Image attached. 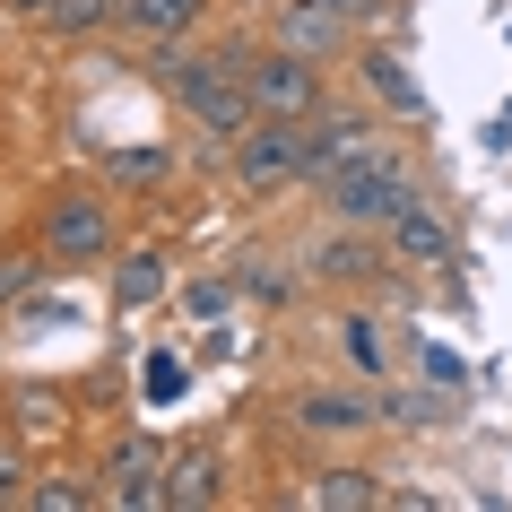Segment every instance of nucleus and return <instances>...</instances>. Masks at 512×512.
Wrapping results in <instances>:
<instances>
[{
    "label": "nucleus",
    "instance_id": "nucleus-1",
    "mask_svg": "<svg viewBox=\"0 0 512 512\" xmlns=\"http://www.w3.org/2000/svg\"><path fill=\"white\" fill-rule=\"evenodd\" d=\"M165 96H174L209 139H243L261 122L252 87H243V53H174L165 61Z\"/></svg>",
    "mask_w": 512,
    "mask_h": 512
},
{
    "label": "nucleus",
    "instance_id": "nucleus-2",
    "mask_svg": "<svg viewBox=\"0 0 512 512\" xmlns=\"http://www.w3.org/2000/svg\"><path fill=\"white\" fill-rule=\"evenodd\" d=\"M322 200H330V217H348V226H374V235H382V226H391V217L417 200V174H408L391 148H374V157H356L348 174H330Z\"/></svg>",
    "mask_w": 512,
    "mask_h": 512
},
{
    "label": "nucleus",
    "instance_id": "nucleus-3",
    "mask_svg": "<svg viewBox=\"0 0 512 512\" xmlns=\"http://www.w3.org/2000/svg\"><path fill=\"white\" fill-rule=\"evenodd\" d=\"M243 87H252V105L270 113V122H313V113H322V61L287 53V44L243 53Z\"/></svg>",
    "mask_w": 512,
    "mask_h": 512
},
{
    "label": "nucleus",
    "instance_id": "nucleus-4",
    "mask_svg": "<svg viewBox=\"0 0 512 512\" xmlns=\"http://www.w3.org/2000/svg\"><path fill=\"white\" fill-rule=\"evenodd\" d=\"M226 165H235V183L252 191V200L304 183V122H270V113H261L243 139H226Z\"/></svg>",
    "mask_w": 512,
    "mask_h": 512
},
{
    "label": "nucleus",
    "instance_id": "nucleus-5",
    "mask_svg": "<svg viewBox=\"0 0 512 512\" xmlns=\"http://www.w3.org/2000/svg\"><path fill=\"white\" fill-rule=\"evenodd\" d=\"M44 252L53 261H105L113 252V200H96V191H53L44 200Z\"/></svg>",
    "mask_w": 512,
    "mask_h": 512
},
{
    "label": "nucleus",
    "instance_id": "nucleus-6",
    "mask_svg": "<svg viewBox=\"0 0 512 512\" xmlns=\"http://www.w3.org/2000/svg\"><path fill=\"white\" fill-rule=\"evenodd\" d=\"M382 243H391V261H400V270H434V278L460 270V235L443 226V209H434L426 191H417V200L382 226Z\"/></svg>",
    "mask_w": 512,
    "mask_h": 512
},
{
    "label": "nucleus",
    "instance_id": "nucleus-7",
    "mask_svg": "<svg viewBox=\"0 0 512 512\" xmlns=\"http://www.w3.org/2000/svg\"><path fill=\"white\" fill-rule=\"evenodd\" d=\"M382 148V131L374 122H365V113H313V122H304V183H330V174H348L356 157H374Z\"/></svg>",
    "mask_w": 512,
    "mask_h": 512
},
{
    "label": "nucleus",
    "instance_id": "nucleus-8",
    "mask_svg": "<svg viewBox=\"0 0 512 512\" xmlns=\"http://www.w3.org/2000/svg\"><path fill=\"white\" fill-rule=\"evenodd\" d=\"M313 278H330V287H365V278H391L400 261H391V243L374 235V226H348L339 217V235H313Z\"/></svg>",
    "mask_w": 512,
    "mask_h": 512
},
{
    "label": "nucleus",
    "instance_id": "nucleus-9",
    "mask_svg": "<svg viewBox=\"0 0 512 512\" xmlns=\"http://www.w3.org/2000/svg\"><path fill=\"white\" fill-rule=\"evenodd\" d=\"M105 504H122V512H139V504H165V443L157 434H122L105 452V486H96Z\"/></svg>",
    "mask_w": 512,
    "mask_h": 512
},
{
    "label": "nucleus",
    "instance_id": "nucleus-10",
    "mask_svg": "<svg viewBox=\"0 0 512 512\" xmlns=\"http://www.w3.org/2000/svg\"><path fill=\"white\" fill-rule=\"evenodd\" d=\"M348 35H356L348 0H287V9H278V44H287V53L330 61V53H348Z\"/></svg>",
    "mask_w": 512,
    "mask_h": 512
},
{
    "label": "nucleus",
    "instance_id": "nucleus-11",
    "mask_svg": "<svg viewBox=\"0 0 512 512\" xmlns=\"http://www.w3.org/2000/svg\"><path fill=\"white\" fill-rule=\"evenodd\" d=\"M113 18H122L139 44H183V35L209 18V0H113Z\"/></svg>",
    "mask_w": 512,
    "mask_h": 512
},
{
    "label": "nucleus",
    "instance_id": "nucleus-12",
    "mask_svg": "<svg viewBox=\"0 0 512 512\" xmlns=\"http://www.w3.org/2000/svg\"><path fill=\"white\" fill-rule=\"evenodd\" d=\"M296 426L304 434H365L374 426V400H356L339 382H313V391H296Z\"/></svg>",
    "mask_w": 512,
    "mask_h": 512
},
{
    "label": "nucleus",
    "instance_id": "nucleus-13",
    "mask_svg": "<svg viewBox=\"0 0 512 512\" xmlns=\"http://www.w3.org/2000/svg\"><path fill=\"white\" fill-rule=\"evenodd\" d=\"M356 70H365V87H374V105H391L400 122H426V87L408 79V61H400V53H382V44H374Z\"/></svg>",
    "mask_w": 512,
    "mask_h": 512
},
{
    "label": "nucleus",
    "instance_id": "nucleus-14",
    "mask_svg": "<svg viewBox=\"0 0 512 512\" xmlns=\"http://www.w3.org/2000/svg\"><path fill=\"white\" fill-rule=\"evenodd\" d=\"M165 504L174 512H209L217 504V452H165Z\"/></svg>",
    "mask_w": 512,
    "mask_h": 512
},
{
    "label": "nucleus",
    "instance_id": "nucleus-15",
    "mask_svg": "<svg viewBox=\"0 0 512 512\" xmlns=\"http://www.w3.org/2000/svg\"><path fill=\"white\" fill-rule=\"evenodd\" d=\"M304 504L313 512H365V504H382V486H374V469H322L304 486Z\"/></svg>",
    "mask_w": 512,
    "mask_h": 512
},
{
    "label": "nucleus",
    "instance_id": "nucleus-16",
    "mask_svg": "<svg viewBox=\"0 0 512 512\" xmlns=\"http://www.w3.org/2000/svg\"><path fill=\"white\" fill-rule=\"evenodd\" d=\"M157 287H165V252H122L113 304H122V313H139V304H157Z\"/></svg>",
    "mask_w": 512,
    "mask_h": 512
},
{
    "label": "nucleus",
    "instance_id": "nucleus-17",
    "mask_svg": "<svg viewBox=\"0 0 512 512\" xmlns=\"http://www.w3.org/2000/svg\"><path fill=\"white\" fill-rule=\"evenodd\" d=\"M113 18V0H53V9H44V27L53 35H96Z\"/></svg>",
    "mask_w": 512,
    "mask_h": 512
},
{
    "label": "nucleus",
    "instance_id": "nucleus-18",
    "mask_svg": "<svg viewBox=\"0 0 512 512\" xmlns=\"http://www.w3.org/2000/svg\"><path fill=\"white\" fill-rule=\"evenodd\" d=\"M35 278H44V261H35V252H0V304H18Z\"/></svg>",
    "mask_w": 512,
    "mask_h": 512
},
{
    "label": "nucleus",
    "instance_id": "nucleus-19",
    "mask_svg": "<svg viewBox=\"0 0 512 512\" xmlns=\"http://www.w3.org/2000/svg\"><path fill=\"white\" fill-rule=\"evenodd\" d=\"M9 408H18V434H35V426L53 434V426H61V400H53V391H18Z\"/></svg>",
    "mask_w": 512,
    "mask_h": 512
},
{
    "label": "nucleus",
    "instance_id": "nucleus-20",
    "mask_svg": "<svg viewBox=\"0 0 512 512\" xmlns=\"http://www.w3.org/2000/svg\"><path fill=\"white\" fill-rule=\"evenodd\" d=\"M18 504H27V512H79V504H87V486H61V478H44V486H27Z\"/></svg>",
    "mask_w": 512,
    "mask_h": 512
},
{
    "label": "nucleus",
    "instance_id": "nucleus-21",
    "mask_svg": "<svg viewBox=\"0 0 512 512\" xmlns=\"http://www.w3.org/2000/svg\"><path fill=\"white\" fill-rule=\"evenodd\" d=\"M174 391H183V356L157 348V356H148V400H174Z\"/></svg>",
    "mask_w": 512,
    "mask_h": 512
},
{
    "label": "nucleus",
    "instance_id": "nucleus-22",
    "mask_svg": "<svg viewBox=\"0 0 512 512\" xmlns=\"http://www.w3.org/2000/svg\"><path fill=\"white\" fill-rule=\"evenodd\" d=\"M348 356L365 365V374H382V365H391V356H382V330H374V322H348Z\"/></svg>",
    "mask_w": 512,
    "mask_h": 512
},
{
    "label": "nucleus",
    "instance_id": "nucleus-23",
    "mask_svg": "<svg viewBox=\"0 0 512 512\" xmlns=\"http://www.w3.org/2000/svg\"><path fill=\"white\" fill-rule=\"evenodd\" d=\"M18 495H27V452L0 443V504H18Z\"/></svg>",
    "mask_w": 512,
    "mask_h": 512
},
{
    "label": "nucleus",
    "instance_id": "nucleus-24",
    "mask_svg": "<svg viewBox=\"0 0 512 512\" xmlns=\"http://www.w3.org/2000/svg\"><path fill=\"white\" fill-rule=\"evenodd\" d=\"M113 174H122V183H157L165 157H113Z\"/></svg>",
    "mask_w": 512,
    "mask_h": 512
},
{
    "label": "nucleus",
    "instance_id": "nucleus-25",
    "mask_svg": "<svg viewBox=\"0 0 512 512\" xmlns=\"http://www.w3.org/2000/svg\"><path fill=\"white\" fill-rule=\"evenodd\" d=\"M9 9H18V18H35V27H44V9H53V0H9Z\"/></svg>",
    "mask_w": 512,
    "mask_h": 512
},
{
    "label": "nucleus",
    "instance_id": "nucleus-26",
    "mask_svg": "<svg viewBox=\"0 0 512 512\" xmlns=\"http://www.w3.org/2000/svg\"><path fill=\"white\" fill-rule=\"evenodd\" d=\"M348 9H356V18H365V9H374V0H348Z\"/></svg>",
    "mask_w": 512,
    "mask_h": 512
}]
</instances>
